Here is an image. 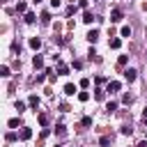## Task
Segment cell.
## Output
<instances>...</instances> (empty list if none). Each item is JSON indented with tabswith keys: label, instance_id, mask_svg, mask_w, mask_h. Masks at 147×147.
<instances>
[{
	"label": "cell",
	"instance_id": "obj_27",
	"mask_svg": "<svg viewBox=\"0 0 147 147\" xmlns=\"http://www.w3.org/2000/svg\"><path fill=\"white\" fill-rule=\"evenodd\" d=\"M126 62H129V55H119V57H117V64H119V67H124Z\"/></svg>",
	"mask_w": 147,
	"mask_h": 147
},
{
	"label": "cell",
	"instance_id": "obj_11",
	"mask_svg": "<svg viewBox=\"0 0 147 147\" xmlns=\"http://www.w3.org/2000/svg\"><path fill=\"white\" fill-rule=\"evenodd\" d=\"M30 48H32V51H39V48H41V39H39V37H32V39H30Z\"/></svg>",
	"mask_w": 147,
	"mask_h": 147
},
{
	"label": "cell",
	"instance_id": "obj_20",
	"mask_svg": "<svg viewBox=\"0 0 147 147\" xmlns=\"http://www.w3.org/2000/svg\"><path fill=\"white\" fill-rule=\"evenodd\" d=\"M119 37H131V25H122V30H119Z\"/></svg>",
	"mask_w": 147,
	"mask_h": 147
},
{
	"label": "cell",
	"instance_id": "obj_26",
	"mask_svg": "<svg viewBox=\"0 0 147 147\" xmlns=\"http://www.w3.org/2000/svg\"><path fill=\"white\" fill-rule=\"evenodd\" d=\"M39 124H41V126H48V115L39 113Z\"/></svg>",
	"mask_w": 147,
	"mask_h": 147
},
{
	"label": "cell",
	"instance_id": "obj_38",
	"mask_svg": "<svg viewBox=\"0 0 147 147\" xmlns=\"http://www.w3.org/2000/svg\"><path fill=\"white\" fill-rule=\"evenodd\" d=\"M32 2H34V5H39V2H41V0H32Z\"/></svg>",
	"mask_w": 147,
	"mask_h": 147
},
{
	"label": "cell",
	"instance_id": "obj_23",
	"mask_svg": "<svg viewBox=\"0 0 147 147\" xmlns=\"http://www.w3.org/2000/svg\"><path fill=\"white\" fill-rule=\"evenodd\" d=\"M55 133H57V136H64V133H67V129H64V124H62V122H57V124H55Z\"/></svg>",
	"mask_w": 147,
	"mask_h": 147
},
{
	"label": "cell",
	"instance_id": "obj_40",
	"mask_svg": "<svg viewBox=\"0 0 147 147\" xmlns=\"http://www.w3.org/2000/svg\"><path fill=\"white\" fill-rule=\"evenodd\" d=\"M145 126H147V119H145Z\"/></svg>",
	"mask_w": 147,
	"mask_h": 147
},
{
	"label": "cell",
	"instance_id": "obj_10",
	"mask_svg": "<svg viewBox=\"0 0 147 147\" xmlns=\"http://www.w3.org/2000/svg\"><path fill=\"white\" fill-rule=\"evenodd\" d=\"M94 18H96V16H94V14H92V11H87V9H85V11H83V23H87V25H90V23H92V21H94Z\"/></svg>",
	"mask_w": 147,
	"mask_h": 147
},
{
	"label": "cell",
	"instance_id": "obj_16",
	"mask_svg": "<svg viewBox=\"0 0 147 147\" xmlns=\"http://www.w3.org/2000/svg\"><path fill=\"white\" fill-rule=\"evenodd\" d=\"M7 126H9V129H18V126H21V117H11V119L7 122Z\"/></svg>",
	"mask_w": 147,
	"mask_h": 147
},
{
	"label": "cell",
	"instance_id": "obj_15",
	"mask_svg": "<svg viewBox=\"0 0 147 147\" xmlns=\"http://www.w3.org/2000/svg\"><path fill=\"white\" fill-rule=\"evenodd\" d=\"M94 99H96V101H103V99H106V90L96 87V90H94Z\"/></svg>",
	"mask_w": 147,
	"mask_h": 147
},
{
	"label": "cell",
	"instance_id": "obj_19",
	"mask_svg": "<svg viewBox=\"0 0 147 147\" xmlns=\"http://www.w3.org/2000/svg\"><path fill=\"white\" fill-rule=\"evenodd\" d=\"M119 133H122V136H131V133H133V129H131L129 124H122V126H119Z\"/></svg>",
	"mask_w": 147,
	"mask_h": 147
},
{
	"label": "cell",
	"instance_id": "obj_31",
	"mask_svg": "<svg viewBox=\"0 0 147 147\" xmlns=\"http://www.w3.org/2000/svg\"><path fill=\"white\" fill-rule=\"evenodd\" d=\"M87 5H90V0H78V7H80V9H83V11H85V9H87Z\"/></svg>",
	"mask_w": 147,
	"mask_h": 147
},
{
	"label": "cell",
	"instance_id": "obj_9",
	"mask_svg": "<svg viewBox=\"0 0 147 147\" xmlns=\"http://www.w3.org/2000/svg\"><path fill=\"white\" fill-rule=\"evenodd\" d=\"M23 21H25L28 25H32V23L37 21V16H34V11H25V16H23Z\"/></svg>",
	"mask_w": 147,
	"mask_h": 147
},
{
	"label": "cell",
	"instance_id": "obj_39",
	"mask_svg": "<svg viewBox=\"0 0 147 147\" xmlns=\"http://www.w3.org/2000/svg\"><path fill=\"white\" fill-rule=\"evenodd\" d=\"M53 147H62V145H53Z\"/></svg>",
	"mask_w": 147,
	"mask_h": 147
},
{
	"label": "cell",
	"instance_id": "obj_7",
	"mask_svg": "<svg viewBox=\"0 0 147 147\" xmlns=\"http://www.w3.org/2000/svg\"><path fill=\"white\" fill-rule=\"evenodd\" d=\"M28 106H30L32 110H37V108H39V96H37V94H30V99H28Z\"/></svg>",
	"mask_w": 147,
	"mask_h": 147
},
{
	"label": "cell",
	"instance_id": "obj_17",
	"mask_svg": "<svg viewBox=\"0 0 147 147\" xmlns=\"http://www.w3.org/2000/svg\"><path fill=\"white\" fill-rule=\"evenodd\" d=\"M16 11H18V14H25V11H28V5H25L23 0H18V2H16Z\"/></svg>",
	"mask_w": 147,
	"mask_h": 147
},
{
	"label": "cell",
	"instance_id": "obj_14",
	"mask_svg": "<svg viewBox=\"0 0 147 147\" xmlns=\"http://www.w3.org/2000/svg\"><path fill=\"white\" fill-rule=\"evenodd\" d=\"M57 74H60V76H67V74H69V67H67L64 62H57Z\"/></svg>",
	"mask_w": 147,
	"mask_h": 147
},
{
	"label": "cell",
	"instance_id": "obj_22",
	"mask_svg": "<svg viewBox=\"0 0 147 147\" xmlns=\"http://www.w3.org/2000/svg\"><path fill=\"white\" fill-rule=\"evenodd\" d=\"M117 110V101H108L106 103V113H115Z\"/></svg>",
	"mask_w": 147,
	"mask_h": 147
},
{
	"label": "cell",
	"instance_id": "obj_43",
	"mask_svg": "<svg viewBox=\"0 0 147 147\" xmlns=\"http://www.w3.org/2000/svg\"><path fill=\"white\" fill-rule=\"evenodd\" d=\"M145 55H147V51H145Z\"/></svg>",
	"mask_w": 147,
	"mask_h": 147
},
{
	"label": "cell",
	"instance_id": "obj_3",
	"mask_svg": "<svg viewBox=\"0 0 147 147\" xmlns=\"http://www.w3.org/2000/svg\"><path fill=\"white\" fill-rule=\"evenodd\" d=\"M122 18H124V14H122V9H119V7H115V9L110 11V23H119Z\"/></svg>",
	"mask_w": 147,
	"mask_h": 147
},
{
	"label": "cell",
	"instance_id": "obj_2",
	"mask_svg": "<svg viewBox=\"0 0 147 147\" xmlns=\"http://www.w3.org/2000/svg\"><path fill=\"white\" fill-rule=\"evenodd\" d=\"M122 76H124V80H126V83H133V80L138 78V71L129 67V69H124V74H122Z\"/></svg>",
	"mask_w": 147,
	"mask_h": 147
},
{
	"label": "cell",
	"instance_id": "obj_8",
	"mask_svg": "<svg viewBox=\"0 0 147 147\" xmlns=\"http://www.w3.org/2000/svg\"><path fill=\"white\" fill-rule=\"evenodd\" d=\"M32 67H34V69H41V67H44V57H41L39 53L32 57Z\"/></svg>",
	"mask_w": 147,
	"mask_h": 147
},
{
	"label": "cell",
	"instance_id": "obj_24",
	"mask_svg": "<svg viewBox=\"0 0 147 147\" xmlns=\"http://www.w3.org/2000/svg\"><path fill=\"white\" fill-rule=\"evenodd\" d=\"M14 108H16V113L21 115V113L25 110V101H16V103H14Z\"/></svg>",
	"mask_w": 147,
	"mask_h": 147
},
{
	"label": "cell",
	"instance_id": "obj_41",
	"mask_svg": "<svg viewBox=\"0 0 147 147\" xmlns=\"http://www.w3.org/2000/svg\"><path fill=\"white\" fill-rule=\"evenodd\" d=\"M92 2H99V0H92Z\"/></svg>",
	"mask_w": 147,
	"mask_h": 147
},
{
	"label": "cell",
	"instance_id": "obj_12",
	"mask_svg": "<svg viewBox=\"0 0 147 147\" xmlns=\"http://www.w3.org/2000/svg\"><path fill=\"white\" fill-rule=\"evenodd\" d=\"M108 46H110V48H113V51H117V48H119V46H122V39H119V37H113V39H110V41H108Z\"/></svg>",
	"mask_w": 147,
	"mask_h": 147
},
{
	"label": "cell",
	"instance_id": "obj_30",
	"mask_svg": "<svg viewBox=\"0 0 147 147\" xmlns=\"http://www.w3.org/2000/svg\"><path fill=\"white\" fill-rule=\"evenodd\" d=\"M71 67H74V69H83V60H74Z\"/></svg>",
	"mask_w": 147,
	"mask_h": 147
},
{
	"label": "cell",
	"instance_id": "obj_13",
	"mask_svg": "<svg viewBox=\"0 0 147 147\" xmlns=\"http://www.w3.org/2000/svg\"><path fill=\"white\" fill-rule=\"evenodd\" d=\"M90 126H92V117H90V115L80 117V129H90Z\"/></svg>",
	"mask_w": 147,
	"mask_h": 147
},
{
	"label": "cell",
	"instance_id": "obj_32",
	"mask_svg": "<svg viewBox=\"0 0 147 147\" xmlns=\"http://www.w3.org/2000/svg\"><path fill=\"white\" fill-rule=\"evenodd\" d=\"M80 87L87 90V87H90V78H83V80H80Z\"/></svg>",
	"mask_w": 147,
	"mask_h": 147
},
{
	"label": "cell",
	"instance_id": "obj_6",
	"mask_svg": "<svg viewBox=\"0 0 147 147\" xmlns=\"http://www.w3.org/2000/svg\"><path fill=\"white\" fill-rule=\"evenodd\" d=\"M64 94H67V96H74V94H78V87H76L74 83H67V85H64Z\"/></svg>",
	"mask_w": 147,
	"mask_h": 147
},
{
	"label": "cell",
	"instance_id": "obj_18",
	"mask_svg": "<svg viewBox=\"0 0 147 147\" xmlns=\"http://www.w3.org/2000/svg\"><path fill=\"white\" fill-rule=\"evenodd\" d=\"M39 21H41L44 25H48V23H51V11H41V16H39Z\"/></svg>",
	"mask_w": 147,
	"mask_h": 147
},
{
	"label": "cell",
	"instance_id": "obj_28",
	"mask_svg": "<svg viewBox=\"0 0 147 147\" xmlns=\"http://www.w3.org/2000/svg\"><path fill=\"white\" fill-rule=\"evenodd\" d=\"M0 76H5V78H7V76H11V74H9V67H7V64H2V67H0Z\"/></svg>",
	"mask_w": 147,
	"mask_h": 147
},
{
	"label": "cell",
	"instance_id": "obj_1",
	"mask_svg": "<svg viewBox=\"0 0 147 147\" xmlns=\"http://www.w3.org/2000/svg\"><path fill=\"white\" fill-rule=\"evenodd\" d=\"M119 90H122V83H119V80H108V83H106V92L115 94V92H119Z\"/></svg>",
	"mask_w": 147,
	"mask_h": 147
},
{
	"label": "cell",
	"instance_id": "obj_25",
	"mask_svg": "<svg viewBox=\"0 0 147 147\" xmlns=\"http://www.w3.org/2000/svg\"><path fill=\"white\" fill-rule=\"evenodd\" d=\"M99 145H101V147H110V138H108V136H101V138H99Z\"/></svg>",
	"mask_w": 147,
	"mask_h": 147
},
{
	"label": "cell",
	"instance_id": "obj_34",
	"mask_svg": "<svg viewBox=\"0 0 147 147\" xmlns=\"http://www.w3.org/2000/svg\"><path fill=\"white\" fill-rule=\"evenodd\" d=\"M60 5H62V0H51V7H53V9H57Z\"/></svg>",
	"mask_w": 147,
	"mask_h": 147
},
{
	"label": "cell",
	"instance_id": "obj_33",
	"mask_svg": "<svg viewBox=\"0 0 147 147\" xmlns=\"http://www.w3.org/2000/svg\"><path fill=\"white\" fill-rule=\"evenodd\" d=\"M16 138H18V133H14V131H9V133H7V140H9V142H11V140H16Z\"/></svg>",
	"mask_w": 147,
	"mask_h": 147
},
{
	"label": "cell",
	"instance_id": "obj_5",
	"mask_svg": "<svg viewBox=\"0 0 147 147\" xmlns=\"http://www.w3.org/2000/svg\"><path fill=\"white\" fill-rule=\"evenodd\" d=\"M85 39H87L90 44H96V39H99V30H96V28H94V30H90V32L85 34Z\"/></svg>",
	"mask_w": 147,
	"mask_h": 147
},
{
	"label": "cell",
	"instance_id": "obj_4",
	"mask_svg": "<svg viewBox=\"0 0 147 147\" xmlns=\"http://www.w3.org/2000/svg\"><path fill=\"white\" fill-rule=\"evenodd\" d=\"M32 138V129L30 126H21V131H18V140H30Z\"/></svg>",
	"mask_w": 147,
	"mask_h": 147
},
{
	"label": "cell",
	"instance_id": "obj_37",
	"mask_svg": "<svg viewBox=\"0 0 147 147\" xmlns=\"http://www.w3.org/2000/svg\"><path fill=\"white\" fill-rule=\"evenodd\" d=\"M142 119H147V106L142 108Z\"/></svg>",
	"mask_w": 147,
	"mask_h": 147
},
{
	"label": "cell",
	"instance_id": "obj_42",
	"mask_svg": "<svg viewBox=\"0 0 147 147\" xmlns=\"http://www.w3.org/2000/svg\"><path fill=\"white\" fill-rule=\"evenodd\" d=\"M2 2H7V0H2Z\"/></svg>",
	"mask_w": 147,
	"mask_h": 147
},
{
	"label": "cell",
	"instance_id": "obj_29",
	"mask_svg": "<svg viewBox=\"0 0 147 147\" xmlns=\"http://www.w3.org/2000/svg\"><path fill=\"white\" fill-rule=\"evenodd\" d=\"M122 103L131 106V103H133V96H131V94H124V96H122Z\"/></svg>",
	"mask_w": 147,
	"mask_h": 147
},
{
	"label": "cell",
	"instance_id": "obj_36",
	"mask_svg": "<svg viewBox=\"0 0 147 147\" xmlns=\"http://www.w3.org/2000/svg\"><path fill=\"white\" fill-rule=\"evenodd\" d=\"M136 147H147V142H145V140H140V142H138Z\"/></svg>",
	"mask_w": 147,
	"mask_h": 147
},
{
	"label": "cell",
	"instance_id": "obj_35",
	"mask_svg": "<svg viewBox=\"0 0 147 147\" xmlns=\"http://www.w3.org/2000/svg\"><path fill=\"white\" fill-rule=\"evenodd\" d=\"M53 41H55V44H64L67 39H64V37H53Z\"/></svg>",
	"mask_w": 147,
	"mask_h": 147
},
{
	"label": "cell",
	"instance_id": "obj_21",
	"mask_svg": "<svg viewBox=\"0 0 147 147\" xmlns=\"http://www.w3.org/2000/svg\"><path fill=\"white\" fill-rule=\"evenodd\" d=\"M76 96H78V101H80V103H85V101H90V92H78Z\"/></svg>",
	"mask_w": 147,
	"mask_h": 147
}]
</instances>
